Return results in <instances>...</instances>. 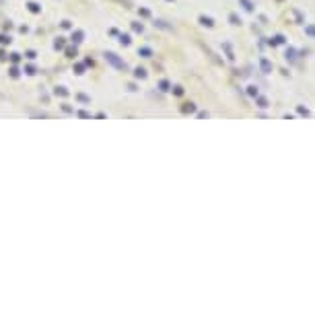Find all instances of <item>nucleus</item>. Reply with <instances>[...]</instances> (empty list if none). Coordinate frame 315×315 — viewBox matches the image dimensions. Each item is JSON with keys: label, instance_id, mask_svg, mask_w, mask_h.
<instances>
[{"label": "nucleus", "instance_id": "obj_5", "mask_svg": "<svg viewBox=\"0 0 315 315\" xmlns=\"http://www.w3.org/2000/svg\"><path fill=\"white\" fill-rule=\"evenodd\" d=\"M297 111H299V113H301V116H309V109H307V107H303V105H299V107H297Z\"/></svg>", "mask_w": 315, "mask_h": 315}, {"label": "nucleus", "instance_id": "obj_1", "mask_svg": "<svg viewBox=\"0 0 315 315\" xmlns=\"http://www.w3.org/2000/svg\"><path fill=\"white\" fill-rule=\"evenodd\" d=\"M259 64H262V70H264V74H270V72H272V62H270L268 58H262V62H259Z\"/></svg>", "mask_w": 315, "mask_h": 315}, {"label": "nucleus", "instance_id": "obj_4", "mask_svg": "<svg viewBox=\"0 0 315 315\" xmlns=\"http://www.w3.org/2000/svg\"><path fill=\"white\" fill-rule=\"evenodd\" d=\"M257 107H262V109H266V107H268V99H264V97H259V99H257Z\"/></svg>", "mask_w": 315, "mask_h": 315}, {"label": "nucleus", "instance_id": "obj_6", "mask_svg": "<svg viewBox=\"0 0 315 315\" xmlns=\"http://www.w3.org/2000/svg\"><path fill=\"white\" fill-rule=\"evenodd\" d=\"M249 95H253V97L257 95V89H256V87H249Z\"/></svg>", "mask_w": 315, "mask_h": 315}, {"label": "nucleus", "instance_id": "obj_3", "mask_svg": "<svg viewBox=\"0 0 315 315\" xmlns=\"http://www.w3.org/2000/svg\"><path fill=\"white\" fill-rule=\"evenodd\" d=\"M305 35L315 37V25H307V27H305Z\"/></svg>", "mask_w": 315, "mask_h": 315}, {"label": "nucleus", "instance_id": "obj_2", "mask_svg": "<svg viewBox=\"0 0 315 315\" xmlns=\"http://www.w3.org/2000/svg\"><path fill=\"white\" fill-rule=\"evenodd\" d=\"M284 58H286V60H294V58H297V49H294V47H288V49H286V54H284Z\"/></svg>", "mask_w": 315, "mask_h": 315}]
</instances>
